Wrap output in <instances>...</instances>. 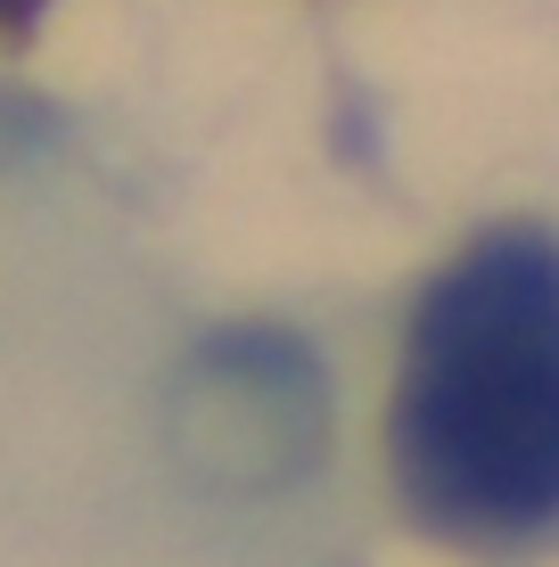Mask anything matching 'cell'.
<instances>
[{
	"label": "cell",
	"mask_w": 559,
	"mask_h": 567,
	"mask_svg": "<svg viewBox=\"0 0 559 567\" xmlns=\"http://www.w3.org/2000/svg\"><path fill=\"white\" fill-rule=\"evenodd\" d=\"M387 468L445 543L559 526V239L486 230L428 280L403 329Z\"/></svg>",
	"instance_id": "obj_1"
}]
</instances>
